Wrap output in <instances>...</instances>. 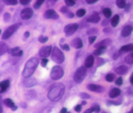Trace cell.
Masks as SVG:
<instances>
[{"mask_svg": "<svg viewBox=\"0 0 133 113\" xmlns=\"http://www.w3.org/2000/svg\"><path fill=\"white\" fill-rule=\"evenodd\" d=\"M31 0H20V3L21 4H23V5H27L29 3H30Z\"/></svg>", "mask_w": 133, "mask_h": 113, "instance_id": "41", "label": "cell"}, {"mask_svg": "<svg viewBox=\"0 0 133 113\" xmlns=\"http://www.w3.org/2000/svg\"><path fill=\"white\" fill-rule=\"evenodd\" d=\"M86 14V11L85 9H79L77 12V16L79 17V18H82Z\"/></svg>", "mask_w": 133, "mask_h": 113, "instance_id": "33", "label": "cell"}, {"mask_svg": "<svg viewBox=\"0 0 133 113\" xmlns=\"http://www.w3.org/2000/svg\"><path fill=\"white\" fill-rule=\"evenodd\" d=\"M61 11H62V12H65V14H66V12H68V8H66V7L62 8H61Z\"/></svg>", "mask_w": 133, "mask_h": 113, "instance_id": "49", "label": "cell"}, {"mask_svg": "<svg viewBox=\"0 0 133 113\" xmlns=\"http://www.w3.org/2000/svg\"><path fill=\"white\" fill-rule=\"evenodd\" d=\"M106 49H107L106 47L98 48H97V50H96V51L94 52V54H95V55H97V56H100V55H102V54L106 51Z\"/></svg>", "mask_w": 133, "mask_h": 113, "instance_id": "27", "label": "cell"}, {"mask_svg": "<svg viewBox=\"0 0 133 113\" xmlns=\"http://www.w3.org/2000/svg\"><path fill=\"white\" fill-rule=\"evenodd\" d=\"M102 14H103V15L106 17L107 18H109L111 16V10L110 9V8H104V9L102 10Z\"/></svg>", "mask_w": 133, "mask_h": 113, "instance_id": "28", "label": "cell"}, {"mask_svg": "<svg viewBox=\"0 0 133 113\" xmlns=\"http://www.w3.org/2000/svg\"><path fill=\"white\" fill-rule=\"evenodd\" d=\"M127 71H128V68H127V67L126 66H119L118 68H116V72L119 74V75H124V74H126L127 72Z\"/></svg>", "mask_w": 133, "mask_h": 113, "instance_id": "19", "label": "cell"}, {"mask_svg": "<svg viewBox=\"0 0 133 113\" xmlns=\"http://www.w3.org/2000/svg\"><path fill=\"white\" fill-rule=\"evenodd\" d=\"M56 2L57 0H47V5L48 7H52L56 3Z\"/></svg>", "mask_w": 133, "mask_h": 113, "instance_id": "36", "label": "cell"}, {"mask_svg": "<svg viewBox=\"0 0 133 113\" xmlns=\"http://www.w3.org/2000/svg\"><path fill=\"white\" fill-rule=\"evenodd\" d=\"M128 113H133V109H132V110H131V111H129Z\"/></svg>", "mask_w": 133, "mask_h": 113, "instance_id": "53", "label": "cell"}, {"mask_svg": "<svg viewBox=\"0 0 133 113\" xmlns=\"http://www.w3.org/2000/svg\"><path fill=\"white\" fill-rule=\"evenodd\" d=\"M94 63V57L92 55H90L88 56L87 58H86V60H85V67L87 68H90L92 67Z\"/></svg>", "mask_w": 133, "mask_h": 113, "instance_id": "15", "label": "cell"}, {"mask_svg": "<svg viewBox=\"0 0 133 113\" xmlns=\"http://www.w3.org/2000/svg\"><path fill=\"white\" fill-rule=\"evenodd\" d=\"M114 78H115V75L114 74H112V73H109V74H107V77H106V80L107 82H113L114 80Z\"/></svg>", "mask_w": 133, "mask_h": 113, "instance_id": "31", "label": "cell"}, {"mask_svg": "<svg viewBox=\"0 0 133 113\" xmlns=\"http://www.w3.org/2000/svg\"><path fill=\"white\" fill-rule=\"evenodd\" d=\"M121 52H133V44L125 45L121 48Z\"/></svg>", "mask_w": 133, "mask_h": 113, "instance_id": "23", "label": "cell"}, {"mask_svg": "<svg viewBox=\"0 0 133 113\" xmlns=\"http://www.w3.org/2000/svg\"><path fill=\"white\" fill-rule=\"evenodd\" d=\"M60 113H66V108H62V111H60Z\"/></svg>", "mask_w": 133, "mask_h": 113, "instance_id": "50", "label": "cell"}, {"mask_svg": "<svg viewBox=\"0 0 133 113\" xmlns=\"http://www.w3.org/2000/svg\"><path fill=\"white\" fill-rule=\"evenodd\" d=\"M9 85H10V82H9V81H8V80L3 81L1 83H0V92L3 93L4 91H5L8 88Z\"/></svg>", "mask_w": 133, "mask_h": 113, "instance_id": "16", "label": "cell"}, {"mask_svg": "<svg viewBox=\"0 0 133 113\" xmlns=\"http://www.w3.org/2000/svg\"><path fill=\"white\" fill-rule=\"evenodd\" d=\"M52 49L51 46H46V47H43L39 50V55L42 57L46 58L52 53Z\"/></svg>", "mask_w": 133, "mask_h": 113, "instance_id": "9", "label": "cell"}, {"mask_svg": "<svg viewBox=\"0 0 133 113\" xmlns=\"http://www.w3.org/2000/svg\"><path fill=\"white\" fill-rule=\"evenodd\" d=\"M29 35H30V34H29V32H25V34H24V37H28Z\"/></svg>", "mask_w": 133, "mask_h": 113, "instance_id": "51", "label": "cell"}, {"mask_svg": "<svg viewBox=\"0 0 133 113\" xmlns=\"http://www.w3.org/2000/svg\"><path fill=\"white\" fill-rule=\"evenodd\" d=\"M44 18L48 19H57L59 18V16L57 14V12L53 9H48L45 12L44 14Z\"/></svg>", "mask_w": 133, "mask_h": 113, "instance_id": "11", "label": "cell"}, {"mask_svg": "<svg viewBox=\"0 0 133 113\" xmlns=\"http://www.w3.org/2000/svg\"><path fill=\"white\" fill-rule=\"evenodd\" d=\"M119 20H120V17L119 15H115L113 16V18H111V26L113 28H116V26L118 25L119 23Z\"/></svg>", "mask_w": 133, "mask_h": 113, "instance_id": "22", "label": "cell"}, {"mask_svg": "<svg viewBox=\"0 0 133 113\" xmlns=\"http://www.w3.org/2000/svg\"><path fill=\"white\" fill-rule=\"evenodd\" d=\"M125 62L127 64H133V53H130L125 58Z\"/></svg>", "mask_w": 133, "mask_h": 113, "instance_id": "29", "label": "cell"}, {"mask_svg": "<svg viewBox=\"0 0 133 113\" xmlns=\"http://www.w3.org/2000/svg\"><path fill=\"white\" fill-rule=\"evenodd\" d=\"M10 18H11L10 14H8V12H6V14H4V16H3V19H4V21H5V22H8V21L10 20Z\"/></svg>", "mask_w": 133, "mask_h": 113, "instance_id": "37", "label": "cell"}, {"mask_svg": "<svg viewBox=\"0 0 133 113\" xmlns=\"http://www.w3.org/2000/svg\"><path fill=\"white\" fill-rule=\"evenodd\" d=\"M130 82H131V84H133V74L131 76V78H130Z\"/></svg>", "mask_w": 133, "mask_h": 113, "instance_id": "52", "label": "cell"}, {"mask_svg": "<svg viewBox=\"0 0 133 113\" xmlns=\"http://www.w3.org/2000/svg\"><path fill=\"white\" fill-rule=\"evenodd\" d=\"M132 31H133V27L130 26V25L125 26L122 30V37H128L132 32Z\"/></svg>", "mask_w": 133, "mask_h": 113, "instance_id": "13", "label": "cell"}, {"mask_svg": "<svg viewBox=\"0 0 133 113\" xmlns=\"http://www.w3.org/2000/svg\"><path fill=\"white\" fill-rule=\"evenodd\" d=\"M116 5L119 8H124L127 6V1L126 0H116Z\"/></svg>", "mask_w": 133, "mask_h": 113, "instance_id": "26", "label": "cell"}, {"mask_svg": "<svg viewBox=\"0 0 133 113\" xmlns=\"http://www.w3.org/2000/svg\"><path fill=\"white\" fill-rule=\"evenodd\" d=\"M64 75V72L62 68L59 66H56L51 71V77L52 80H59Z\"/></svg>", "mask_w": 133, "mask_h": 113, "instance_id": "6", "label": "cell"}, {"mask_svg": "<svg viewBox=\"0 0 133 113\" xmlns=\"http://www.w3.org/2000/svg\"><path fill=\"white\" fill-rule=\"evenodd\" d=\"M45 2V0H37V2L34 4V8L36 9H38V8L42 6V4Z\"/></svg>", "mask_w": 133, "mask_h": 113, "instance_id": "32", "label": "cell"}, {"mask_svg": "<svg viewBox=\"0 0 133 113\" xmlns=\"http://www.w3.org/2000/svg\"><path fill=\"white\" fill-rule=\"evenodd\" d=\"M66 15L68 17H69V18H73V17H74V14H72V12H66Z\"/></svg>", "mask_w": 133, "mask_h": 113, "instance_id": "47", "label": "cell"}, {"mask_svg": "<svg viewBox=\"0 0 133 113\" xmlns=\"http://www.w3.org/2000/svg\"><path fill=\"white\" fill-rule=\"evenodd\" d=\"M21 26V23H16L12 25V26L8 27L2 35V39H8L14 34V33L18 30V28Z\"/></svg>", "mask_w": 133, "mask_h": 113, "instance_id": "5", "label": "cell"}, {"mask_svg": "<svg viewBox=\"0 0 133 113\" xmlns=\"http://www.w3.org/2000/svg\"><path fill=\"white\" fill-rule=\"evenodd\" d=\"M48 58H43V59L41 61V65L43 67H46V65L48 64Z\"/></svg>", "mask_w": 133, "mask_h": 113, "instance_id": "39", "label": "cell"}, {"mask_svg": "<svg viewBox=\"0 0 133 113\" xmlns=\"http://www.w3.org/2000/svg\"><path fill=\"white\" fill-rule=\"evenodd\" d=\"M10 52L14 57H21L23 53V52L22 51V50H20V48L18 47H16L14 48H12L10 51Z\"/></svg>", "mask_w": 133, "mask_h": 113, "instance_id": "18", "label": "cell"}, {"mask_svg": "<svg viewBox=\"0 0 133 113\" xmlns=\"http://www.w3.org/2000/svg\"><path fill=\"white\" fill-rule=\"evenodd\" d=\"M38 40H39L40 43H47V42H48V38L47 37L40 36V37H39V38H38Z\"/></svg>", "mask_w": 133, "mask_h": 113, "instance_id": "35", "label": "cell"}, {"mask_svg": "<svg viewBox=\"0 0 133 113\" xmlns=\"http://www.w3.org/2000/svg\"><path fill=\"white\" fill-rule=\"evenodd\" d=\"M72 46L73 48H77V49H79V48H82L83 47V43L81 38H79V37H76V38H74L72 43H71Z\"/></svg>", "mask_w": 133, "mask_h": 113, "instance_id": "12", "label": "cell"}, {"mask_svg": "<svg viewBox=\"0 0 133 113\" xmlns=\"http://www.w3.org/2000/svg\"><path fill=\"white\" fill-rule=\"evenodd\" d=\"M122 82H123V80H122V77H119L116 79V85H118V86H121L122 84Z\"/></svg>", "mask_w": 133, "mask_h": 113, "instance_id": "40", "label": "cell"}, {"mask_svg": "<svg viewBox=\"0 0 133 113\" xmlns=\"http://www.w3.org/2000/svg\"><path fill=\"white\" fill-rule=\"evenodd\" d=\"M86 73H87V68L85 66L79 68L74 74V77H73L74 82L76 83H81L84 80V78L86 77Z\"/></svg>", "mask_w": 133, "mask_h": 113, "instance_id": "4", "label": "cell"}, {"mask_svg": "<svg viewBox=\"0 0 133 113\" xmlns=\"http://www.w3.org/2000/svg\"><path fill=\"white\" fill-rule=\"evenodd\" d=\"M96 39H97V37H96V36H91L89 38H88L90 44H92L94 42L96 41Z\"/></svg>", "mask_w": 133, "mask_h": 113, "instance_id": "38", "label": "cell"}, {"mask_svg": "<svg viewBox=\"0 0 133 113\" xmlns=\"http://www.w3.org/2000/svg\"><path fill=\"white\" fill-rule=\"evenodd\" d=\"M111 43V39H104V40H102V42H100V43H97L95 45V48H101V47H107V46H109L110 44Z\"/></svg>", "mask_w": 133, "mask_h": 113, "instance_id": "17", "label": "cell"}, {"mask_svg": "<svg viewBox=\"0 0 133 113\" xmlns=\"http://www.w3.org/2000/svg\"><path fill=\"white\" fill-rule=\"evenodd\" d=\"M3 2L7 5H16V4H18V1L17 0H3Z\"/></svg>", "mask_w": 133, "mask_h": 113, "instance_id": "30", "label": "cell"}, {"mask_svg": "<svg viewBox=\"0 0 133 113\" xmlns=\"http://www.w3.org/2000/svg\"><path fill=\"white\" fill-rule=\"evenodd\" d=\"M38 63H39V61L36 57H32L31 59H29L26 62V64H25V67H24V69L23 72V77L26 78L30 77L33 74V72H35Z\"/></svg>", "mask_w": 133, "mask_h": 113, "instance_id": "2", "label": "cell"}, {"mask_svg": "<svg viewBox=\"0 0 133 113\" xmlns=\"http://www.w3.org/2000/svg\"><path fill=\"white\" fill-rule=\"evenodd\" d=\"M52 59L56 62V63H62L65 60L64 54L62 53V51H60L59 48H54L52 51Z\"/></svg>", "mask_w": 133, "mask_h": 113, "instance_id": "3", "label": "cell"}, {"mask_svg": "<svg viewBox=\"0 0 133 113\" xmlns=\"http://www.w3.org/2000/svg\"><path fill=\"white\" fill-rule=\"evenodd\" d=\"M24 83L28 87H30L34 86L37 82L35 81V79H26V81L24 82Z\"/></svg>", "mask_w": 133, "mask_h": 113, "instance_id": "24", "label": "cell"}, {"mask_svg": "<svg viewBox=\"0 0 133 113\" xmlns=\"http://www.w3.org/2000/svg\"><path fill=\"white\" fill-rule=\"evenodd\" d=\"M82 110V106L81 105H77L76 106V107H75V111H76L77 112H80Z\"/></svg>", "mask_w": 133, "mask_h": 113, "instance_id": "43", "label": "cell"}, {"mask_svg": "<svg viewBox=\"0 0 133 113\" xmlns=\"http://www.w3.org/2000/svg\"><path fill=\"white\" fill-rule=\"evenodd\" d=\"M81 97L83 98V99H87V98H89L90 96L87 95V94H85V93H82L81 94Z\"/></svg>", "mask_w": 133, "mask_h": 113, "instance_id": "45", "label": "cell"}, {"mask_svg": "<svg viewBox=\"0 0 133 113\" xmlns=\"http://www.w3.org/2000/svg\"><path fill=\"white\" fill-rule=\"evenodd\" d=\"M98 0H86V2L88 3V4H92V3H97Z\"/></svg>", "mask_w": 133, "mask_h": 113, "instance_id": "46", "label": "cell"}, {"mask_svg": "<svg viewBox=\"0 0 133 113\" xmlns=\"http://www.w3.org/2000/svg\"><path fill=\"white\" fill-rule=\"evenodd\" d=\"M33 15V11L32 8H24V9L21 12V18L23 20H28L30 19Z\"/></svg>", "mask_w": 133, "mask_h": 113, "instance_id": "8", "label": "cell"}, {"mask_svg": "<svg viewBox=\"0 0 133 113\" xmlns=\"http://www.w3.org/2000/svg\"><path fill=\"white\" fill-rule=\"evenodd\" d=\"M62 48H63L64 50H66V51H69V50H70V48H69V46H68V44L62 45Z\"/></svg>", "mask_w": 133, "mask_h": 113, "instance_id": "44", "label": "cell"}, {"mask_svg": "<svg viewBox=\"0 0 133 113\" xmlns=\"http://www.w3.org/2000/svg\"><path fill=\"white\" fill-rule=\"evenodd\" d=\"M93 107L94 111H95L96 113H98V112L100 111V107H99V106L96 105V106H94V107Z\"/></svg>", "mask_w": 133, "mask_h": 113, "instance_id": "42", "label": "cell"}, {"mask_svg": "<svg viewBox=\"0 0 133 113\" xmlns=\"http://www.w3.org/2000/svg\"><path fill=\"white\" fill-rule=\"evenodd\" d=\"M4 104H5L7 107L12 108V111L17 110V107L15 106V104L14 103V102H12V99H10V98H7V99L4 100Z\"/></svg>", "mask_w": 133, "mask_h": 113, "instance_id": "20", "label": "cell"}, {"mask_svg": "<svg viewBox=\"0 0 133 113\" xmlns=\"http://www.w3.org/2000/svg\"><path fill=\"white\" fill-rule=\"evenodd\" d=\"M7 51H8V45L4 43H0V54L3 55V54H4Z\"/></svg>", "mask_w": 133, "mask_h": 113, "instance_id": "25", "label": "cell"}, {"mask_svg": "<svg viewBox=\"0 0 133 113\" xmlns=\"http://www.w3.org/2000/svg\"><path fill=\"white\" fill-rule=\"evenodd\" d=\"M87 88H88L90 91H96V92H102L103 91V87L101 86H98V85H95V84H90L87 86Z\"/></svg>", "mask_w": 133, "mask_h": 113, "instance_id": "14", "label": "cell"}, {"mask_svg": "<svg viewBox=\"0 0 133 113\" xmlns=\"http://www.w3.org/2000/svg\"><path fill=\"white\" fill-rule=\"evenodd\" d=\"M101 18H100V15L97 12H93L88 18H87V21L89 23H97L100 22Z\"/></svg>", "mask_w": 133, "mask_h": 113, "instance_id": "10", "label": "cell"}, {"mask_svg": "<svg viewBox=\"0 0 133 113\" xmlns=\"http://www.w3.org/2000/svg\"><path fill=\"white\" fill-rule=\"evenodd\" d=\"M65 87L62 83H56L53 86H52L50 89L48 97L52 102H57L60 100L64 94Z\"/></svg>", "mask_w": 133, "mask_h": 113, "instance_id": "1", "label": "cell"}, {"mask_svg": "<svg viewBox=\"0 0 133 113\" xmlns=\"http://www.w3.org/2000/svg\"><path fill=\"white\" fill-rule=\"evenodd\" d=\"M77 28H78V24L77 23H71V24L66 25L64 28V32L66 36H68V37L72 36L73 33L77 30Z\"/></svg>", "mask_w": 133, "mask_h": 113, "instance_id": "7", "label": "cell"}, {"mask_svg": "<svg viewBox=\"0 0 133 113\" xmlns=\"http://www.w3.org/2000/svg\"><path fill=\"white\" fill-rule=\"evenodd\" d=\"M94 111V109H93V107H91V108H90V109H88V110H87L84 113H92Z\"/></svg>", "mask_w": 133, "mask_h": 113, "instance_id": "48", "label": "cell"}, {"mask_svg": "<svg viewBox=\"0 0 133 113\" xmlns=\"http://www.w3.org/2000/svg\"><path fill=\"white\" fill-rule=\"evenodd\" d=\"M121 94V90L118 88H113L110 92H109V97L111 98H115V97H117L118 96H120Z\"/></svg>", "mask_w": 133, "mask_h": 113, "instance_id": "21", "label": "cell"}, {"mask_svg": "<svg viewBox=\"0 0 133 113\" xmlns=\"http://www.w3.org/2000/svg\"><path fill=\"white\" fill-rule=\"evenodd\" d=\"M66 4V6H73L75 5V3H76V0H64Z\"/></svg>", "mask_w": 133, "mask_h": 113, "instance_id": "34", "label": "cell"}]
</instances>
